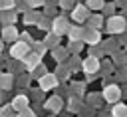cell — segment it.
<instances>
[{
    "label": "cell",
    "mask_w": 127,
    "mask_h": 117,
    "mask_svg": "<svg viewBox=\"0 0 127 117\" xmlns=\"http://www.w3.org/2000/svg\"><path fill=\"white\" fill-rule=\"evenodd\" d=\"M119 97H121V91H119L117 85H107L103 89V99L105 101H117Z\"/></svg>",
    "instance_id": "6da1fadb"
},
{
    "label": "cell",
    "mask_w": 127,
    "mask_h": 117,
    "mask_svg": "<svg viewBox=\"0 0 127 117\" xmlns=\"http://www.w3.org/2000/svg\"><path fill=\"white\" fill-rule=\"evenodd\" d=\"M38 61H40V56H38V54H32V56L26 58V67H28V69H34V67L38 65Z\"/></svg>",
    "instance_id": "9c48e42d"
},
{
    "label": "cell",
    "mask_w": 127,
    "mask_h": 117,
    "mask_svg": "<svg viewBox=\"0 0 127 117\" xmlns=\"http://www.w3.org/2000/svg\"><path fill=\"white\" fill-rule=\"evenodd\" d=\"M87 18V12H85V8L83 6H75L73 8V20H77V22H83Z\"/></svg>",
    "instance_id": "8992f818"
},
{
    "label": "cell",
    "mask_w": 127,
    "mask_h": 117,
    "mask_svg": "<svg viewBox=\"0 0 127 117\" xmlns=\"http://www.w3.org/2000/svg\"><path fill=\"white\" fill-rule=\"evenodd\" d=\"M56 83H58V79H56V75H52V73H44V75L40 77V85H42V89L56 87Z\"/></svg>",
    "instance_id": "7a4b0ae2"
},
{
    "label": "cell",
    "mask_w": 127,
    "mask_h": 117,
    "mask_svg": "<svg viewBox=\"0 0 127 117\" xmlns=\"http://www.w3.org/2000/svg\"><path fill=\"white\" fill-rule=\"evenodd\" d=\"M67 30V22L64 20V18H56V22H54V32L56 34H62V32H65Z\"/></svg>",
    "instance_id": "52a82bcc"
},
{
    "label": "cell",
    "mask_w": 127,
    "mask_h": 117,
    "mask_svg": "<svg viewBox=\"0 0 127 117\" xmlns=\"http://www.w3.org/2000/svg\"><path fill=\"white\" fill-rule=\"evenodd\" d=\"M20 117H34V113L28 111V109H24V111H20Z\"/></svg>",
    "instance_id": "ffe728a7"
},
{
    "label": "cell",
    "mask_w": 127,
    "mask_h": 117,
    "mask_svg": "<svg viewBox=\"0 0 127 117\" xmlns=\"http://www.w3.org/2000/svg\"><path fill=\"white\" fill-rule=\"evenodd\" d=\"M73 4V0H62V6L64 8H67V6H71Z\"/></svg>",
    "instance_id": "44dd1931"
},
{
    "label": "cell",
    "mask_w": 127,
    "mask_h": 117,
    "mask_svg": "<svg viewBox=\"0 0 127 117\" xmlns=\"http://www.w3.org/2000/svg\"><path fill=\"white\" fill-rule=\"evenodd\" d=\"M12 109H14V107H10V105H6V107L2 109V117H12Z\"/></svg>",
    "instance_id": "2e32d148"
},
{
    "label": "cell",
    "mask_w": 127,
    "mask_h": 117,
    "mask_svg": "<svg viewBox=\"0 0 127 117\" xmlns=\"http://www.w3.org/2000/svg\"><path fill=\"white\" fill-rule=\"evenodd\" d=\"M85 40H87L89 44H95V42L99 40V34H97V30H87V32H85Z\"/></svg>",
    "instance_id": "7c38bea8"
},
{
    "label": "cell",
    "mask_w": 127,
    "mask_h": 117,
    "mask_svg": "<svg viewBox=\"0 0 127 117\" xmlns=\"http://www.w3.org/2000/svg\"><path fill=\"white\" fill-rule=\"evenodd\" d=\"M113 117H127V105L117 103L115 109H113Z\"/></svg>",
    "instance_id": "30bf717a"
},
{
    "label": "cell",
    "mask_w": 127,
    "mask_h": 117,
    "mask_svg": "<svg viewBox=\"0 0 127 117\" xmlns=\"http://www.w3.org/2000/svg\"><path fill=\"white\" fill-rule=\"evenodd\" d=\"M26 103H28V99H26L24 95H20V97H16V99H14V103H12V107H14L16 111H18V109H22V111H24V107H26Z\"/></svg>",
    "instance_id": "8fae6325"
},
{
    "label": "cell",
    "mask_w": 127,
    "mask_h": 117,
    "mask_svg": "<svg viewBox=\"0 0 127 117\" xmlns=\"http://www.w3.org/2000/svg\"><path fill=\"white\" fill-rule=\"evenodd\" d=\"M87 6H89V8H101V6H103V0H89Z\"/></svg>",
    "instance_id": "5bb4252c"
},
{
    "label": "cell",
    "mask_w": 127,
    "mask_h": 117,
    "mask_svg": "<svg viewBox=\"0 0 127 117\" xmlns=\"http://www.w3.org/2000/svg\"><path fill=\"white\" fill-rule=\"evenodd\" d=\"M99 22H101V18H99V16H95V18H89V24H91L93 28H95V26H99Z\"/></svg>",
    "instance_id": "ac0fdd59"
},
{
    "label": "cell",
    "mask_w": 127,
    "mask_h": 117,
    "mask_svg": "<svg viewBox=\"0 0 127 117\" xmlns=\"http://www.w3.org/2000/svg\"><path fill=\"white\" fill-rule=\"evenodd\" d=\"M0 52H2V42H0Z\"/></svg>",
    "instance_id": "603a6c76"
},
{
    "label": "cell",
    "mask_w": 127,
    "mask_h": 117,
    "mask_svg": "<svg viewBox=\"0 0 127 117\" xmlns=\"http://www.w3.org/2000/svg\"><path fill=\"white\" fill-rule=\"evenodd\" d=\"M12 56L14 58H22V56H26L28 54V44H24V42H16L14 46H12Z\"/></svg>",
    "instance_id": "3957f363"
},
{
    "label": "cell",
    "mask_w": 127,
    "mask_h": 117,
    "mask_svg": "<svg viewBox=\"0 0 127 117\" xmlns=\"http://www.w3.org/2000/svg\"><path fill=\"white\" fill-rule=\"evenodd\" d=\"M28 2H30V4H32V6H40V4H42V2H44V0H28Z\"/></svg>",
    "instance_id": "7402d4cb"
},
{
    "label": "cell",
    "mask_w": 127,
    "mask_h": 117,
    "mask_svg": "<svg viewBox=\"0 0 127 117\" xmlns=\"http://www.w3.org/2000/svg\"><path fill=\"white\" fill-rule=\"evenodd\" d=\"M83 69H85L87 73H93V71H97V69H99V61H97V58H95V56L87 58V59L83 61Z\"/></svg>",
    "instance_id": "5b68a950"
},
{
    "label": "cell",
    "mask_w": 127,
    "mask_h": 117,
    "mask_svg": "<svg viewBox=\"0 0 127 117\" xmlns=\"http://www.w3.org/2000/svg\"><path fill=\"white\" fill-rule=\"evenodd\" d=\"M0 6H2V8H12L14 2H12V0H0Z\"/></svg>",
    "instance_id": "e0dca14e"
},
{
    "label": "cell",
    "mask_w": 127,
    "mask_h": 117,
    "mask_svg": "<svg viewBox=\"0 0 127 117\" xmlns=\"http://www.w3.org/2000/svg\"><path fill=\"white\" fill-rule=\"evenodd\" d=\"M48 105H50V107H54V109H58V107H60V99H58V97H54Z\"/></svg>",
    "instance_id": "d6986e66"
},
{
    "label": "cell",
    "mask_w": 127,
    "mask_h": 117,
    "mask_svg": "<svg viewBox=\"0 0 127 117\" xmlns=\"http://www.w3.org/2000/svg\"><path fill=\"white\" fill-rule=\"evenodd\" d=\"M83 36H85V32H83V28H77V26H75V28H69V38H71L73 42H77V40H81Z\"/></svg>",
    "instance_id": "ba28073f"
},
{
    "label": "cell",
    "mask_w": 127,
    "mask_h": 117,
    "mask_svg": "<svg viewBox=\"0 0 127 117\" xmlns=\"http://www.w3.org/2000/svg\"><path fill=\"white\" fill-rule=\"evenodd\" d=\"M0 83H2V87H10V83H12L10 81V75H2L0 77Z\"/></svg>",
    "instance_id": "9a60e30c"
},
{
    "label": "cell",
    "mask_w": 127,
    "mask_h": 117,
    "mask_svg": "<svg viewBox=\"0 0 127 117\" xmlns=\"http://www.w3.org/2000/svg\"><path fill=\"white\" fill-rule=\"evenodd\" d=\"M109 32H121L123 30V26H125V22H123V18H119V16H111V20H109Z\"/></svg>",
    "instance_id": "277c9868"
},
{
    "label": "cell",
    "mask_w": 127,
    "mask_h": 117,
    "mask_svg": "<svg viewBox=\"0 0 127 117\" xmlns=\"http://www.w3.org/2000/svg\"><path fill=\"white\" fill-rule=\"evenodd\" d=\"M0 8H2V6H0Z\"/></svg>",
    "instance_id": "cb8c5ba5"
},
{
    "label": "cell",
    "mask_w": 127,
    "mask_h": 117,
    "mask_svg": "<svg viewBox=\"0 0 127 117\" xmlns=\"http://www.w3.org/2000/svg\"><path fill=\"white\" fill-rule=\"evenodd\" d=\"M16 36H18V32H16L12 26H8V28L4 30V38H6V40H14Z\"/></svg>",
    "instance_id": "4fadbf2b"
}]
</instances>
